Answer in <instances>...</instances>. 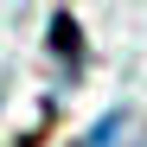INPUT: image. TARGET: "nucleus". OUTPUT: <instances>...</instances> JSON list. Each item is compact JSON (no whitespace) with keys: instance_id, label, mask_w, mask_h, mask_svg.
Listing matches in <instances>:
<instances>
[{"instance_id":"obj_1","label":"nucleus","mask_w":147,"mask_h":147,"mask_svg":"<svg viewBox=\"0 0 147 147\" xmlns=\"http://www.w3.org/2000/svg\"><path fill=\"white\" fill-rule=\"evenodd\" d=\"M51 51L64 58V77L83 70V38H77V19L70 13H51Z\"/></svg>"},{"instance_id":"obj_2","label":"nucleus","mask_w":147,"mask_h":147,"mask_svg":"<svg viewBox=\"0 0 147 147\" xmlns=\"http://www.w3.org/2000/svg\"><path fill=\"white\" fill-rule=\"evenodd\" d=\"M121 141H128V109H115V115H102V121H96V128L77 141V147H121Z\"/></svg>"}]
</instances>
